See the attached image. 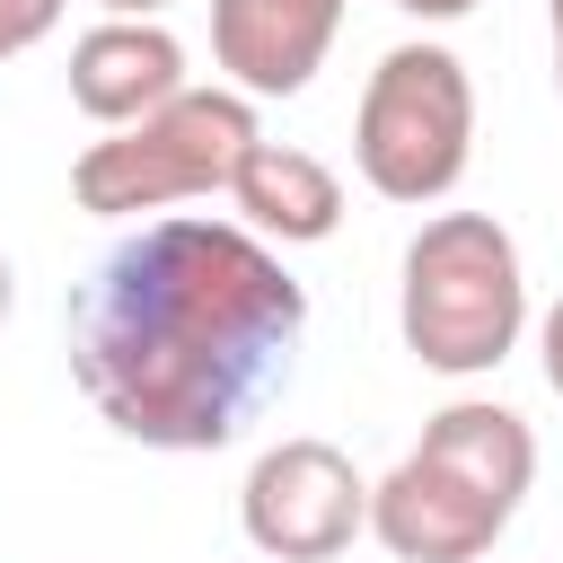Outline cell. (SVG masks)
<instances>
[{
	"label": "cell",
	"mask_w": 563,
	"mask_h": 563,
	"mask_svg": "<svg viewBox=\"0 0 563 563\" xmlns=\"http://www.w3.org/2000/svg\"><path fill=\"white\" fill-rule=\"evenodd\" d=\"M9 308H18V273H9V255H0V325H9Z\"/></svg>",
	"instance_id": "cell-16"
},
{
	"label": "cell",
	"mask_w": 563,
	"mask_h": 563,
	"mask_svg": "<svg viewBox=\"0 0 563 563\" xmlns=\"http://www.w3.org/2000/svg\"><path fill=\"white\" fill-rule=\"evenodd\" d=\"M238 519H246V545L264 563H334L369 528V484L352 475V457L334 440L299 431V440H273L246 466Z\"/></svg>",
	"instance_id": "cell-5"
},
{
	"label": "cell",
	"mask_w": 563,
	"mask_h": 563,
	"mask_svg": "<svg viewBox=\"0 0 563 563\" xmlns=\"http://www.w3.org/2000/svg\"><path fill=\"white\" fill-rule=\"evenodd\" d=\"M501 528H510L501 501H484L475 484H457L449 466H431L413 449L369 484V537L396 563H484Z\"/></svg>",
	"instance_id": "cell-6"
},
{
	"label": "cell",
	"mask_w": 563,
	"mask_h": 563,
	"mask_svg": "<svg viewBox=\"0 0 563 563\" xmlns=\"http://www.w3.org/2000/svg\"><path fill=\"white\" fill-rule=\"evenodd\" d=\"M97 9H106V18H158L167 0H97Z\"/></svg>",
	"instance_id": "cell-14"
},
{
	"label": "cell",
	"mask_w": 563,
	"mask_h": 563,
	"mask_svg": "<svg viewBox=\"0 0 563 563\" xmlns=\"http://www.w3.org/2000/svg\"><path fill=\"white\" fill-rule=\"evenodd\" d=\"M167 97H185V44L158 18H97L70 44V106L106 132L158 114Z\"/></svg>",
	"instance_id": "cell-8"
},
{
	"label": "cell",
	"mask_w": 563,
	"mask_h": 563,
	"mask_svg": "<svg viewBox=\"0 0 563 563\" xmlns=\"http://www.w3.org/2000/svg\"><path fill=\"white\" fill-rule=\"evenodd\" d=\"M229 202H238V229H255L264 246H317L343 220V176L299 141H255Z\"/></svg>",
	"instance_id": "cell-9"
},
{
	"label": "cell",
	"mask_w": 563,
	"mask_h": 563,
	"mask_svg": "<svg viewBox=\"0 0 563 563\" xmlns=\"http://www.w3.org/2000/svg\"><path fill=\"white\" fill-rule=\"evenodd\" d=\"M537 352H545V387L563 396V299L545 308V325H537Z\"/></svg>",
	"instance_id": "cell-12"
},
{
	"label": "cell",
	"mask_w": 563,
	"mask_h": 563,
	"mask_svg": "<svg viewBox=\"0 0 563 563\" xmlns=\"http://www.w3.org/2000/svg\"><path fill=\"white\" fill-rule=\"evenodd\" d=\"M352 158L361 185L387 202H440L475 158V79L449 44H396L378 53L361 106H352Z\"/></svg>",
	"instance_id": "cell-4"
},
{
	"label": "cell",
	"mask_w": 563,
	"mask_h": 563,
	"mask_svg": "<svg viewBox=\"0 0 563 563\" xmlns=\"http://www.w3.org/2000/svg\"><path fill=\"white\" fill-rule=\"evenodd\" d=\"M413 457L449 466L457 484H475V493L501 501V510H519L528 484H537V431H528L510 405H493V396H457V405H440V413L422 422Z\"/></svg>",
	"instance_id": "cell-10"
},
{
	"label": "cell",
	"mask_w": 563,
	"mask_h": 563,
	"mask_svg": "<svg viewBox=\"0 0 563 563\" xmlns=\"http://www.w3.org/2000/svg\"><path fill=\"white\" fill-rule=\"evenodd\" d=\"M299 334L308 290L255 229L167 211L70 299V378L141 449H229L290 387Z\"/></svg>",
	"instance_id": "cell-1"
},
{
	"label": "cell",
	"mask_w": 563,
	"mask_h": 563,
	"mask_svg": "<svg viewBox=\"0 0 563 563\" xmlns=\"http://www.w3.org/2000/svg\"><path fill=\"white\" fill-rule=\"evenodd\" d=\"M387 9H405V18H422V26H449V18H466L475 0H387Z\"/></svg>",
	"instance_id": "cell-13"
},
{
	"label": "cell",
	"mask_w": 563,
	"mask_h": 563,
	"mask_svg": "<svg viewBox=\"0 0 563 563\" xmlns=\"http://www.w3.org/2000/svg\"><path fill=\"white\" fill-rule=\"evenodd\" d=\"M545 26H554V88H563V0H545Z\"/></svg>",
	"instance_id": "cell-15"
},
{
	"label": "cell",
	"mask_w": 563,
	"mask_h": 563,
	"mask_svg": "<svg viewBox=\"0 0 563 563\" xmlns=\"http://www.w3.org/2000/svg\"><path fill=\"white\" fill-rule=\"evenodd\" d=\"M405 352L440 378H484L510 361L528 325V273L519 238L493 211H440L405 246V290H396Z\"/></svg>",
	"instance_id": "cell-2"
},
{
	"label": "cell",
	"mask_w": 563,
	"mask_h": 563,
	"mask_svg": "<svg viewBox=\"0 0 563 563\" xmlns=\"http://www.w3.org/2000/svg\"><path fill=\"white\" fill-rule=\"evenodd\" d=\"M62 26V0H0V62H18L26 44H44Z\"/></svg>",
	"instance_id": "cell-11"
},
{
	"label": "cell",
	"mask_w": 563,
	"mask_h": 563,
	"mask_svg": "<svg viewBox=\"0 0 563 563\" xmlns=\"http://www.w3.org/2000/svg\"><path fill=\"white\" fill-rule=\"evenodd\" d=\"M343 35V0H211V62L238 97H299Z\"/></svg>",
	"instance_id": "cell-7"
},
{
	"label": "cell",
	"mask_w": 563,
	"mask_h": 563,
	"mask_svg": "<svg viewBox=\"0 0 563 563\" xmlns=\"http://www.w3.org/2000/svg\"><path fill=\"white\" fill-rule=\"evenodd\" d=\"M255 141H264L255 132V97H238V88H185L158 114L88 141L79 167H70V194H79V211H106V220L176 211V202L229 194Z\"/></svg>",
	"instance_id": "cell-3"
}]
</instances>
